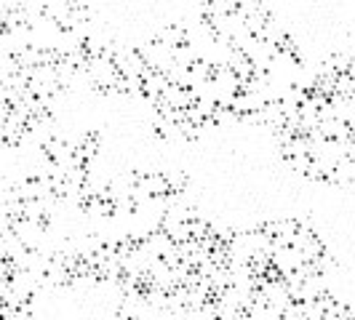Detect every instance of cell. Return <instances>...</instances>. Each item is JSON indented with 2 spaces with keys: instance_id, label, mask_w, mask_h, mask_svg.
<instances>
[{
  "instance_id": "6da1fadb",
  "label": "cell",
  "mask_w": 355,
  "mask_h": 320,
  "mask_svg": "<svg viewBox=\"0 0 355 320\" xmlns=\"http://www.w3.org/2000/svg\"><path fill=\"white\" fill-rule=\"evenodd\" d=\"M160 46H166V48H179V46H184L187 43V35H184V24H166L163 30H160L158 35H155Z\"/></svg>"
}]
</instances>
